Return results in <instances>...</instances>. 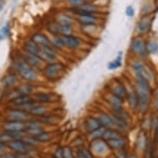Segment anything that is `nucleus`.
<instances>
[{"instance_id": "nucleus-5", "label": "nucleus", "mask_w": 158, "mask_h": 158, "mask_svg": "<svg viewBox=\"0 0 158 158\" xmlns=\"http://www.w3.org/2000/svg\"><path fill=\"white\" fill-rule=\"evenodd\" d=\"M28 65L32 66L34 69H39L41 68V66L42 65V60L40 58V56L28 52L26 51L23 50L22 53V56H21Z\"/></svg>"}, {"instance_id": "nucleus-8", "label": "nucleus", "mask_w": 158, "mask_h": 158, "mask_svg": "<svg viewBox=\"0 0 158 158\" xmlns=\"http://www.w3.org/2000/svg\"><path fill=\"white\" fill-rule=\"evenodd\" d=\"M61 37L63 41L65 47L70 48L71 50H75V49H78L81 45L80 39L74 35H66V36L61 35Z\"/></svg>"}, {"instance_id": "nucleus-52", "label": "nucleus", "mask_w": 158, "mask_h": 158, "mask_svg": "<svg viewBox=\"0 0 158 158\" xmlns=\"http://www.w3.org/2000/svg\"><path fill=\"white\" fill-rule=\"evenodd\" d=\"M52 1H59V0H52Z\"/></svg>"}, {"instance_id": "nucleus-32", "label": "nucleus", "mask_w": 158, "mask_h": 158, "mask_svg": "<svg viewBox=\"0 0 158 158\" xmlns=\"http://www.w3.org/2000/svg\"><path fill=\"white\" fill-rule=\"evenodd\" d=\"M34 88L30 85V84H22L20 86L18 90L20 94H23V95H31L33 92Z\"/></svg>"}, {"instance_id": "nucleus-3", "label": "nucleus", "mask_w": 158, "mask_h": 158, "mask_svg": "<svg viewBox=\"0 0 158 158\" xmlns=\"http://www.w3.org/2000/svg\"><path fill=\"white\" fill-rule=\"evenodd\" d=\"M64 69L65 66L61 63H58V62L50 63L44 68L43 74L47 79L50 80H53L59 77L60 74L64 70Z\"/></svg>"}, {"instance_id": "nucleus-54", "label": "nucleus", "mask_w": 158, "mask_h": 158, "mask_svg": "<svg viewBox=\"0 0 158 158\" xmlns=\"http://www.w3.org/2000/svg\"><path fill=\"white\" fill-rule=\"evenodd\" d=\"M84 1H85V2H86V1H87V0H84Z\"/></svg>"}, {"instance_id": "nucleus-18", "label": "nucleus", "mask_w": 158, "mask_h": 158, "mask_svg": "<svg viewBox=\"0 0 158 158\" xmlns=\"http://www.w3.org/2000/svg\"><path fill=\"white\" fill-rule=\"evenodd\" d=\"M23 50L30 52V53H32V54H35V55H39V52H40V50H41V47H39L38 45H37L32 39L28 40L25 41L24 43V46H23Z\"/></svg>"}, {"instance_id": "nucleus-40", "label": "nucleus", "mask_w": 158, "mask_h": 158, "mask_svg": "<svg viewBox=\"0 0 158 158\" xmlns=\"http://www.w3.org/2000/svg\"><path fill=\"white\" fill-rule=\"evenodd\" d=\"M147 51H148L150 53H156L158 51V45L156 42H150L148 45H147Z\"/></svg>"}, {"instance_id": "nucleus-9", "label": "nucleus", "mask_w": 158, "mask_h": 158, "mask_svg": "<svg viewBox=\"0 0 158 158\" xmlns=\"http://www.w3.org/2000/svg\"><path fill=\"white\" fill-rule=\"evenodd\" d=\"M8 146L12 150H14L16 151H18L20 153L26 152L30 148V146L28 145L24 141H22V140L18 139L10 141L9 142V144H8Z\"/></svg>"}, {"instance_id": "nucleus-27", "label": "nucleus", "mask_w": 158, "mask_h": 158, "mask_svg": "<svg viewBox=\"0 0 158 158\" xmlns=\"http://www.w3.org/2000/svg\"><path fill=\"white\" fill-rule=\"evenodd\" d=\"M33 100V99L31 97V95H23V94H21L19 95L18 97H17L16 99H14L12 102L14 105H16L17 107H18L20 105L23 104V103H26L30 102Z\"/></svg>"}, {"instance_id": "nucleus-23", "label": "nucleus", "mask_w": 158, "mask_h": 158, "mask_svg": "<svg viewBox=\"0 0 158 158\" xmlns=\"http://www.w3.org/2000/svg\"><path fill=\"white\" fill-rule=\"evenodd\" d=\"M18 78L15 74H8L6 77L3 78V81H2V85L4 88H9L18 83Z\"/></svg>"}, {"instance_id": "nucleus-17", "label": "nucleus", "mask_w": 158, "mask_h": 158, "mask_svg": "<svg viewBox=\"0 0 158 158\" xmlns=\"http://www.w3.org/2000/svg\"><path fill=\"white\" fill-rule=\"evenodd\" d=\"M85 128L86 130L89 132H92L95 130L99 128H100L102 125L100 123V122L99 120V118H96L94 117H89L86 120H85Z\"/></svg>"}, {"instance_id": "nucleus-21", "label": "nucleus", "mask_w": 158, "mask_h": 158, "mask_svg": "<svg viewBox=\"0 0 158 158\" xmlns=\"http://www.w3.org/2000/svg\"><path fill=\"white\" fill-rule=\"evenodd\" d=\"M48 109L46 106L41 104H35V106L32 109V110L29 112L31 115L36 116V117H43L47 115Z\"/></svg>"}, {"instance_id": "nucleus-2", "label": "nucleus", "mask_w": 158, "mask_h": 158, "mask_svg": "<svg viewBox=\"0 0 158 158\" xmlns=\"http://www.w3.org/2000/svg\"><path fill=\"white\" fill-rule=\"evenodd\" d=\"M14 67L24 80L28 81H36L37 80V73L35 69L28 65L22 57L16 59Z\"/></svg>"}, {"instance_id": "nucleus-29", "label": "nucleus", "mask_w": 158, "mask_h": 158, "mask_svg": "<svg viewBox=\"0 0 158 158\" xmlns=\"http://www.w3.org/2000/svg\"><path fill=\"white\" fill-rule=\"evenodd\" d=\"M108 144L113 147V148L118 149L122 148L125 146V141L122 139V138H117V139L113 140H109L108 141Z\"/></svg>"}, {"instance_id": "nucleus-25", "label": "nucleus", "mask_w": 158, "mask_h": 158, "mask_svg": "<svg viewBox=\"0 0 158 158\" xmlns=\"http://www.w3.org/2000/svg\"><path fill=\"white\" fill-rule=\"evenodd\" d=\"M121 135L119 132H118L116 130L112 129L111 128L109 129H106L103 135V138L106 141H109V140L117 139V138H120Z\"/></svg>"}, {"instance_id": "nucleus-14", "label": "nucleus", "mask_w": 158, "mask_h": 158, "mask_svg": "<svg viewBox=\"0 0 158 158\" xmlns=\"http://www.w3.org/2000/svg\"><path fill=\"white\" fill-rule=\"evenodd\" d=\"M92 149L95 153L102 155L108 151V146L107 143L104 142V141L101 139H95L92 142Z\"/></svg>"}, {"instance_id": "nucleus-39", "label": "nucleus", "mask_w": 158, "mask_h": 158, "mask_svg": "<svg viewBox=\"0 0 158 158\" xmlns=\"http://www.w3.org/2000/svg\"><path fill=\"white\" fill-rule=\"evenodd\" d=\"M24 138L23 141H24L28 145H29L30 147H31V146H37V144L40 142L35 137H28V138Z\"/></svg>"}, {"instance_id": "nucleus-26", "label": "nucleus", "mask_w": 158, "mask_h": 158, "mask_svg": "<svg viewBox=\"0 0 158 158\" xmlns=\"http://www.w3.org/2000/svg\"><path fill=\"white\" fill-rule=\"evenodd\" d=\"M151 21L148 18H142L138 23V31L141 33H145L149 30L151 27Z\"/></svg>"}, {"instance_id": "nucleus-11", "label": "nucleus", "mask_w": 158, "mask_h": 158, "mask_svg": "<svg viewBox=\"0 0 158 158\" xmlns=\"http://www.w3.org/2000/svg\"><path fill=\"white\" fill-rule=\"evenodd\" d=\"M112 93L124 100L127 99L128 91L123 84H122L120 82H115V84L112 86Z\"/></svg>"}, {"instance_id": "nucleus-38", "label": "nucleus", "mask_w": 158, "mask_h": 158, "mask_svg": "<svg viewBox=\"0 0 158 158\" xmlns=\"http://www.w3.org/2000/svg\"><path fill=\"white\" fill-rule=\"evenodd\" d=\"M9 24H7L0 30V41L9 37Z\"/></svg>"}, {"instance_id": "nucleus-37", "label": "nucleus", "mask_w": 158, "mask_h": 158, "mask_svg": "<svg viewBox=\"0 0 158 158\" xmlns=\"http://www.w3.org/2000/svg\"><path fill=\"white\" fill-rule=\"evenodd\" d=\"M35 138H36L39 142H47V141H49V140L51 139V134H50L49 132H42L41 133H40L39 135H37V137H35Z\"/></svg>"}, {"instance_id": "nucleus-48", "label": "nucleus", "mask_w": 158, "mask_h": 158, "mask_svg": "<svg viewBox=\"0 0 158 158\" xmlns=\"http://www.w3.org/2000/svg\"><path fill=\"white\" fill-rule=\"evenodd\" d=\"M155 106H156V108L158 109V98L157 99V100H156V102H155Z\"/></svg>"}, {"instance_id": "nucleus-24", "label": "nucleus", "mask_w": 158, "mask_h": 158, "mask_svg": "<svg viewBox=\"0 0 158 158\" xmlns=\"http://www.w3.org/2000/svg\"><path fill=\"white\" fill-rule=\"evenodd\" d=\"M60 25L62 26H73L74 19L67 14H61L57 18V22Z\"/></svg>"}, {"instance_id": "nucleus-10", "label": "nucleus", "mask_w": 158, "mask_h": 158, "mask_svg": "<svg viewBox=\"0 0 158 158\" xmlns=\"http://www.w3.org/2000/svg\"><path fill=\"white\" fill-rule=\"evenodd\" d=\"M3 128L6 131H23L26 129V123L24 122L7 121L3 124Z\"/></svg>"}, {"instance_id": "nucleus-7", "label": "nucleus", "mask_w": 158, "mask_h": 158, "mask_svg": "<svg viewBox=\"0 0 158 158\" xmlns=\"http://www.w3.org/2000/svg\"><path fill=\"white\" fill-rule=\"evenodd\" d=\"M8 118L10 121H18L25 122L29 118V113L26 112L22 111L21 109H11L8 113Z\"/></svg>"}, {"instance_id": "nucleus-13", "label": "nucleus", "mask_w": 158, "mask_h": 158, "mask_svg": "<svg viewBox=\"0 0 158 158\" xmlns=\"http://www.w3.org/2000/svg\"><path fill=\"white\" fill-rule=\"evenodd\" d=\"M99 120L100 122L101 125L103 127H104L105 128H110L114 127V122H113V116L109 115L106 113H103L101 112L99 114Z\"/></svg>"}, {"instance_id": "nucleus-30", "label": "nucleus", "mask_w": 158, "mask_h": 158, "mask_svg": "<svg viewBox=\"0 0 158 158\" xmlns=\"http://www.w3.org/2000/svg\"><path fill=\"white\" fill-rule=\"evenodd\" d=\"M106 130V128L104 127L101 126L100 128L95 129V130L90 132V137L92 140L95 139H99L100 138H103V135L104 133V132Z\"/></svg>"}, {"instance_id": "nucleus-35", "label": "nucleus", "mask_w": 158, "mask_h": 158, "mask_svg": "<svg viewBox=\"0 0 158 158\" xmlns=\"http://www.w3.org/2000/svg\"><path fill=\"white\" fill-rule=\"evenodd\" d=\"M72 33H73V27L72 26L60 25V35L66 36V35H72Z\"/></svg>"}, {"instance_id": "nucleus-43", "label": "nucleus", "mask_w": 158, "mask_h": 158, "mask_svg": "<svg viewBox=\"0 0 158 158\" xmlns=\"http://www.w3.org/2000/svg\"><path fill=\"white\" fill-rule=\"evenodd\" d=\"M80 155H82L84 158H93V156L91 154V152H90L87 149L82 148L81 149V153Z\"/></svg>"}, {"instance_id": "nucleus-19", "label": "nucleus", "mask_w": 158, "mask_h": 158, "mask_svg": "<svg viewBox=\"0 0 158 158\" xmlns=\"http://www.w3.org/2000/svg\"><path fill=\"white\" fill-rule=\"evenodd\" d=\"M106 100L111 105L112 108H122L123 99L114 95L113 93H109L106 96Z\"/></svg>"}, {"instance_id": "nucleus-6", "label": "nucleus", "mask_w": 158, "mask_h": 158, "mask_svg": "<svg viewBox=\"0 0 158 158\" xmlns=\"http://www.w3.org/2000/svg\"><path fill=\"white\" fill-rule=\"evenodd\" d=\"M132 51L138 56H144L147 51V48L145 41L142 38H135L132 42Z\"/></svg>"}, {"instance_id": "nucleus-15", "label": "nucleus", "mask_w": 158, "mask_h": 158, "mask_svg": "<svg viewBox=\"0 0 158 158\" xmlns=\"http://www.w3.org/2000/svg\"><path fill=\"white\" fill-rule=\"evenodd\" d=\"M99 19L94 14H84L78 16V22L82 25H96Z\"/></svg>"}, {"instance_id": "nucleus-47", "label": "nucleus", "mask_w": 158, "mask_h": 158, "mask_svg": "<svg viewBox=\"0 0 158 158\" xmlns=\"http://www.w3.org/2000/svg\"><path fill=\"white\" fill-rule=\"evenodd\" d=\"M5 151V146L3 145V143L0 142V152H3Z\"/></svg>"}, {"instance_id": "nucleus-36", "label": "nucleus", "mask_w": 158, "mask_h": 158, "mask_svg": "<svg viewBox=\"0 0 158 158\" xmlns=\"http://www.w3.org/2000/svg\"><path fill=\"white\" fill-rule=\"evenodd\" d=\"M41 122H44V123H47V124H55L56 123V118L54 116H43V117H41Z\"/></svg>"}, {"instance_id": "nucleus-45", "label": "nucleus", "mask_w": 158, "mask_h": 158, "mask_svg": "<svg viewBox=\"0 0 158 158\" xmlns=\"http://www.w3.org/2000/svg\"><path fill=\"white\" fill-rule=\"evenodd\" d=\"M126 14L128 16V17H132L134 15V9L131 6H128L126 9Z\"/></svg>"}, {"instance_id": "nucleus-20", "label": "nucleus", "mask_w": 158, "mask_h": 158, "mask_svg": "<svg viewBox=\"0 0 158 158\" xmlns=\"http://www.w3.org/2000/svg\"><path fill=\"white\" fill-rule=\"evenodd\" d=\"M33 100L39 103H48L53 101V97L50 93H37L32 97Z\"/></svg>"}, {"instance_id": "nucleus-42", "label": "nucleus", "mask_w": 158, "mask_h": 158, "mask_svg": "<svg viewBox=\"0 0 158 158\" xmlns=\"http://www.w3.org/2000/svg\"><path fill=\"white\" fill-rule=\"evenodd\" d=\"M12 140H13V138L10 137L6 132H5V133L0 135V142H2V143L6 142H9L10 141H12Z\"/></svg>"}, {"instance_id": "nucleus-12", "label": "nucleus", "mask_w": 158, "mask_h": 158, "mask_svg": "<svg viewBox=\"0 0 158 158\" xmlns=\"http://www.w3.org/2000/svg\"><path fill=\"white\" fill-rule=\"evenodd\" d=\"M37 45H38L40 47H47V46H51V43L50 41V40L48 39V37L40 32H37L32 35V37L31 38Z\"/></svg>"}, {"instance_id": "nucleus-31", "label": "nucleus", "mask_w": 158, "mask_h": 158, "mask_svg": "<svg viewBox=\"0 0 158 158\" xmlns=\"http://www.w3.org/2000/svg\"><path fill=\"white\" fill-rule=\"evenodd\" d=\"M122 65V52H119L118 55L117 56V58L113 61H111L110 63H109L108 68L109 70H116L117 68L120 67Z\"/></svg>"}, {"instance_id": "nucleus-1", "label": "nucleus", "mask_w": 158, "mask_h": 158, "mask_svg": "<svg viewBox=\"0 0 158 158\" xmlns=\"http://www.w3.org/2000/svg\"><path fill=\"white\" fill-rule=\"evenodd\" d=\"M136 92L138 96V109L141 112L144 113L148 109L151 99V88L149 81L142 75H137L136 81Z\"/></svg>"}, {"instance_id": "nucleus-51", "label": "nucleus", "mask_w": 158, "mask_h": 158, "mask_svg": "<svg viewBox=\"0 0 158 158\" xmlns=\"http://www.w3.org/2000/svg\"><path fill=\"white\" fill-rule=\"evenodd\" d=\"M77 158H84V157H83V156H82V155H80V156H79V157H78Z\"/></svg>"}, {"instance_id": "nucleus-49", "label": "nucleus", "mask_w": 158, "mask_h": 158, "mask_svg": "<svg viewBox=\"0 0 158 158\" xmlns=\"http://www.w3.org/2000/svg\"><path fill=\"white\" fill-rule=\"evenodd\" d=\"M0 158H10V155H8V156H1Z\"/></svg>"}, {"instance_id": "nucleus-16", "label": "nucleus", "mask_w": 158, "mask_h": 158, "mask_svg": "<svg viewBox=\"0 0 158 158\" xmlns=\"http://www.w3.org/2000/svg\"><path fill=\"white\" fill-rule=\"evenodd\" d=\"M111 113L113 116H114L115 118H117L120 120L126 122L127 123L130 121L129 114L125 110H123L122 108H112Z\"/></svg>"}, {"instance_id": "nucleus-41", "label": "nucleus", "mask_w": 158, "mask_h": 158, "mask_svg": "<svg viewBox=\"0 0 158 158\" xmlns=\"http://www.w3.org/2000/svg\"><path fill=\"white\" fill-rule=\"evenodd\" d=\"M68 3L72 6V7H75L78 8L80 6H81L82 4H84V3H86L84 0H68Z\"/></svg>"}, {"instance_id": "nucleus-53", "label": "nucleus", "mask_w": 158, "mask_h": 158, "mask_svg": "<svg viewBox=\"0 0 158 158\" xmlns=\"http://www.w3.org/2000/svg\"><path fill=\"white\" fill-rule=\"evenodd\" d=\"M131 158H136L135 157H131Z\"/></svg>"}, {"instance_id": "nucleus-44", "label": "nucleus", "mask_w": 158, "mask_h": 158, "mask_svg": "<svg viewBox=\"0 0 158 158\" xmlns=\"http://www.w3.org/2000/svg\"><path fill=\"white\" fill-rule=\"evenodd\" d=\"M63 156L64 158H72V152L69 147H65L63 150Z\"/></svg>"}, {"instance_id": "nucleus-46", "label": "nucleus", "mask_w": 158, "mask_h": 158, "mask_svg": "<svg viewBox=\"0 0 158 158\" xmlns=\"http://www.w3.org/2000/svg\"><path fill=\"white\" fill-rule=\"evenodd\" d=\"M55 157L56 158H64L63 156V150L61 148H59L55 153Z\"/></svg>"}, {"instance_id": "nucleus-34", "label": "nucleus", "mask_w": 158, "mask_h": 158, "mask_svg": "<svg viewBox=\"0 0 158 158\" xmlns=\"http://www.w3.org/2000/svg\"><path fill=\"white\" fill-rule=\"evenodd\" d=\"M133 69H134V71L136 72L137 75H138V74L143 75L144 72H145V70H146V67H145V65H143L142 62L137 61L133 65Z\"/></svg>"}, {"instance_id": "nucleus-28", "label": "nucleus", "mask_w": 158, "mask_h": 158, "mask_svg": "<svg viewBox=\"0 0 158 158\" xmlns=\"http://www.w3.org/2000/svg\"><path fill=\"white\" fill-rule=\"evenodd\" d=\"M51 44L54 46L55 48H58V49H63V48H65V45L63 43V41L61 39V35H52Z\"/></svg>"}, {"instance_id": "nucleus-4", "label": "nucleus", "mask_w": 158, "mask_h": 158, "mask_svg": "<svg viewBox=\"0 0 158 158\" xmlns=\"http://www.w3.org/2000/svg\"><path fill=\"white\" fill-rule=\"evenodd\" d=\"M38 56H40V58L43 61H46L49 64L56 62V59H57V55H56L55 47H53L51 45L47 46V47H41V50H40Z\"/></svg>"}, {"instance_id": "nucleus-22", "label": "nucleus", "mask_w": 158, "mask_h": 158, "mask_svg": "<svg viewBox=\"0 0 158 158\" xmlns=\"http://www.w3.org/2000/svg\"><path fill=\"white\" fill-rule=\"evenodd\" d=\"M127 99L128 101V104L132 109H136L138 108V96L136 90H131L128 93Z\"/></svg>"}, {"instance_id": "nucleus-50", "label": "nucleus", "mask_w": 158, "mask_h": 158, "mask_svg": "<svg viewBox=\"0 0 158 158\" xmlns=\"http://www.w3.org/2000/svg\"><path fill=\"white\" fill-rule=\"evenodd\" d=\"M3 7V2H1V1H0V10H2Z\"/></svg>"}, {"instance_id": "nucleus-33", "label": "nucleus", "mask_w": 158, "mask_h": 158, "mask_svg": "<svg viewBox=\"0 0 158 158\" xmlns=\"http://www.w3.org/2000/svg\"><path fill=\"white\" fill-rule=\"evenodd\" d=\"M47 29L52 35H60V24L58 22L49 23Z\"/></svg>"}]
</instances>
